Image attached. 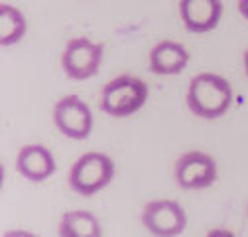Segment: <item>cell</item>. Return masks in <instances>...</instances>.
<instances>
[{"instance_id": "9", "label": "cell", "mask_w": 248, "mask_h": 237, "mask_svg": "<svg viewBox=\"0 0 248 237\" xmlns=\"http://www.w3.org/2000/svg\"><path fill=\"white\" fill-rule=\"evenodd\" d=\"M55 158L44 144H26L20 148L16 158V170L26 180L40 184L55 174Z\"/></svg>"}, {"instance_id": "13", "label": "cell", "mask_w": 248, "mask_h": 237, "mask_svg": "<svg viewBox=\"0 0 248 237\" xmlns=\"http://www.w3.org/2000/svg\"><path fill=\"white\" fill-rule=\"evenodd\" d=\"M238 12L248 20V0H238Z\"/></svg>"}, {"instance_id": "14", "label": "cell", "mask_w": 248, "mask_h": 237, "mask_svg": "<svg viewBox=\"0 0 248 237\" xmlns=\"http://www.w3.org/2000/svg\"><path fill=\"white\" fill-rule=\"evenodd\" d=\"M244 71H246V75H248V50L244 51Z\"/></svg>"}, {"instance_id": "5", "label": "cell", "mask_w": 248, "mask_h": 237, "mask_svg": "<svg viewBox=\"0 0 248 237\" xmlns=\"http://www.w3.org/2000/svg\"><path fill=\"white\" fill-rule=\"evenodd\" d=\"M142 225L156 237H177L187 227V214L175 200H152L142 210Z\"/></svg>"}, {"instance_id": "12", "label": "cell", "mask_w": 248, "mask_h": 237, "mask_svg": "<svg viewBox=\"0 0 248 237\" xmlns=\"http://www.w3.org/2000/svg\"><path fill=\"white\" fill-rule=\"evenodd\" d=\"M28 32L26 16L10 4H0V46H14Z\"/></svg>"}, {"instance_id": "8", "label": "cell", "mask_w": 248, "mask_h": 237, "mask_svg": "<svg viewBox=\"0 0 248 237\" xmlns=\"http://www.w3.org/2000/svg\"><path fill=\"white\" fill-rule=\"evenodd\" d=\"M221 0H179V18L191 34H207L223 18Z\"/></svg>"}, {"instance_id": "6", "label": "cell", "mask_w": 248, "mask_h": 237, "mask_svg": "<svg viewBox=\"0 0 248 237\" xmlns=\"http://www.w3.org/2000/svg\"><path fill=\"white\" fill-rule=\"evenodd\" d=\"M53 123L63 136L85 140L93 133V113L79 95H65L53 107Z\"/></svg>"}, {"instance_id": "1", "label": "cell", "mask_w": 248, "mask_h": 237, "mask_svg": "<svg viewBox=\"0 0 248 237\" xmlns=\"http://www.w3.org/2000/svg\"><path fill=\"white\" fill-rule=\"evenodd\" d=\"M234 93L231 83L217 73H197L187 87V101L189 111L205 121H215V118L223 117L231 105H232Z\"/></svg>"}, {"instance_id": "2", "label": "cell", "mask_w": 248, "mask_h": 237, "mask_svg": "<svg viewBox=\"0 0 248 237\" xmlns=\"http://www.w3.org/2000/svg\"><path fill=\"white\" fill-rule=\"evenodd\" d=\"M150 95L148 83L134 75H120L108 81L101 93V111L114 117L126 118L138 113Z\"/></svg>"}, {"instance_id": "11", "label": "cell", "mask_w": 248, "mask_h": 237, "mask_svg": "<svg viewBox=\"0 0 248 237\" xmlns=\"http://www.w3.org/2000/svg\"><path fill=\"white\" fill-rule=\"evenodd\" d=\"M57 233L61 237H101L103 227L95 214L87 210H73L63 214Z\"/></svg>"}, {"instance_id": "4", "label": "cell", "mask_w": 248, "mask_h": 237, "mask_svg": "<svg viewBox=\"0 0 248 237\" xmlns=\"http://www.w3.org/2000/svg\"><path fill=\"white\" fill-rule=\"evenodd\" d=\"M105 46L101 42H93L89 38H73L65 44L61 53V68L65 75L75 81H85L99 73L103 64Z\"/></svg>"}, {"instance_id": "10", "label": "cell", "mask_w": 248, "mask_h": 237, "mask_svg": "<svg viewBox=\"0 0 248 237\" xmlns=\"http://www.w3.org/2000/svg\"><path fill=\"white\" fill-rule=\"evenodd\" d=\"M189 64V51L183 44L162 40L152 48L148 55V68L154 75H177Z\"/></svg>"}, {"instance_id": "7", "label": "cell", "mask_w": 248, "mask_h": 237, "mask_svg": "<svg viewBox=\"0 0 248 237\" xmlns=\"http://www.w3.org/2000/svg\"><path fill=\"white\" fill-rule=\"evenodd\" d=\"M217 160L201 151H189L175 162V182L181 190H205L217 182Z\"/></svg>"}, {"instance_id": "3", "label": "cell", "mask_w": 248, "mask_h": 237, "mask_svg": "<svg viewBox=\"0 0 248 237\" xmlns=\"http://www.w3.org/2000/svg\"><path fill=\"white\" fill-rule=\"evenodd\" d=\"M116 166L105 152H85L69 170V186L79 196L91 198L105 190L114 178Z\"/></svg>"}]
</instances>
